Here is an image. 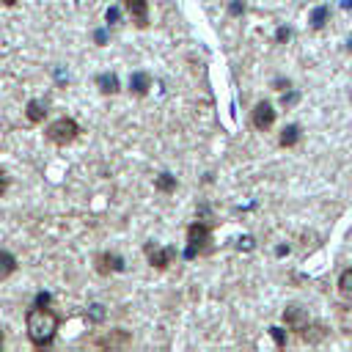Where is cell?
I'll return each instance as SVG.
<instances>
[{
  "instance_id": "6da1fadb",
  "label": "cell",
  "mask_w": 352,
  "mask_h": 352,
  "mask_svg": "<svg viewBox=\"0 0 352 352\" xmlns=\"http://www.w3.org/2000/svg\"><path fill=\"white\" fill-rule=\"evenodd\" d=\"M58 327H60V319L50 308L33 305L25 314V330H28V338H30L33 346H50L55 341V336H58Z\"/></svg>"
},
{
  "instance_id": "7a4b0ae2",
  "label": "cell",
  "mask_w": 352,
  "mask_h": 352,
  "mask_svg": "<svg viewBox=\"0 0 352 352\" xmlns=\"http://www.w3.org/2000/svg\"><path fill=\"white\" fill-rule=\"evenodd\" d=\"M77 135H80V124L74 121V118H55L47 129H44V138L50 140V143H55V146H69V143H74L77 140Z\"/></svg>"
},
{
  "instance_id": "3957f363",
  "label": "cell",
  "mask_w": 352,
  "mask_h": 352,
  "mask_svg": "<svg viewBox=\"0 0 352 352\" xmlns=\"http://www.w3.org/2000/svg\"><path fill=\"white\" fill-rule=\"evenodd\" d=\"M209 239H212V226L209 223H192L187 228V248H184V258H195L204 256L209 250Z\"/></svg>"
},
{
  "instance_id": "277c9868",
  "label": "cell",
  "mask_w": 352,
  "mask_h": 352,
  "mask_svg": "<svg viewBox=\"0 0 352 352\" xmlns=\"http://www.w3.org/2000/svg\"><path fill=\"white\" fill-rule=\"evenodd\" d=\"M143 253H146V258H148V264L151 267H157V270H165L170 261H173V256H176V248H160V245H154V242H146L143 245Z\"/></svg>"
},
{
  "instance_id": "5b68a950",
  "label": "cell",
  "mask_w": 352,
  "mask_h": 352,
  "mask_svg": "<svg viewBox=\"0 0 352 352\" xmlns=\"http://www.w3.org/2000/svg\"><path fill=\"white\" fill-rule=\"evenodd\" d=\"M250 124L258 129V132H267L272 124H275V110H272V104L264 99V102H258L256 107H253V113H250Z\"/></svg>"
},
{
  "instance_id": "8992f818",
  "label": "cell",
  "mask_w": 352,
  "mask_h": 352,
  "mask_svg": "<svg viewBox=\"0 0 352 352\" xmlns=\"http://www.w3.org/2000/svg\"><path fill=\"white\" fill-rule=\"evenodd\" d=\"M283 324L289 330H294V333H302L305 324H308V311L300 308V305H286L283 308Z\"/></svg>"
},
{
  "instance_id": "52a82bcc",
  "label": "cell",
  "mask_w": 352,
  "mask_h": 352,
  "mask_svg": "<svg viewBox=\"0 0 352 352\" xmlns=\"http://www.w3.org/2000/svg\"><path fill=\"white\" fill-rule=\"evenodd\" d=\"M124 8H126V14L132 16V22L138 28L148 25V0H124Z\"/></svg>"
},
{
  "instance_id": "ba28073f",
  "label": "cell",
  "mask_w": 352,
  "mask_h": 352,
  "mask_svg": "<svg viewBox=\"0 0 352 352\" xmlns=\"http://www.w3.org/2000/svg\"><path fill=\"white\" fill-rule=\"evenodd\" d=\"M124 270V258L116 253H99L96 256V272L99 275H110V272H121Z\"/></svg>"
},
{
  "instance_id": "9c48e42d",
  "label": "cell",
  "mask_w": 352,
  "mask_h": 352,
  "mask_svg": "<svg viewBox=\"0 0 352 352\" xmlns=\"http://www.w3.org/2000/svg\"><path fill=\"white\" fill-rule=\"evenodd\" d=\"M129 341H132V338H129V333H126V330H113V333H107V336L96 338V346H104V349L110 346V349H113V346H126Z\"/></svg>"
},
{
  "instance_id": "30bf717a",
  "label": "cell",
  "mask_w": 352,
  "mask_h": 352,
  "mask_svg": "<svg viewBox=\"0 0 352 352\" xmlns=\"http://www.w3.org/2000/svg\"><path fill=\"white\" fill-rule=\"evenodd\" d=\"M148 88H151V77H148L146 72H135V74L129 77V91H132L135 96H146Z\"/></svg>"
},
{
  "instance_id": "8fae6325",
  "label": "cell",
  "mask_w": 352,
  "mask_h": 352,
  "mask_svg": "<svg viewBox=\"0 0 352 352\" xmlns=\"http://www.w3.org/2000/svg\"><path fill=\"white\" fill-rule=\"evenodd\" d=\"M14 272H16V258H14V253L0 248V280L11 278Z\"/></svg>"
},
{
  "instance_id": "7c38bea8",
  "label": "cell",
  "mask_w": 352,
  "mask_h": 352,
  "mask_svg": "<svg viewBox=\"0 0 352 352\" xmlns=\"http://www.w3.org/2000/svg\"><path fill=\"white\" fill-rule=\"evenodd\" d=\"M25 116H28L30 124H38V121H44V116H47V104L38 102V99H30L28 107H25Z\"/></svg>"
},
{
  "instance_id": "4fadbf2b",
  "label": "cell",
  "mask_w": 352,
  "mask_h": 352,
  "mask_svg": "<svg viewBox=\"0 0 352 352\" xmlns=\"http://www.w3.org/2000/svg\"><path fill=\"white\" fill-rule=\"evenodd\" d=\"M278 143H280L283 148H292V146H297V143H300V126H297V124H289V126H283V132H280Z\"/></svg>"
},
{
  "instance_id": "5bb4252c",
  "label": "cell",
  "mask_w": 352,
  "mask_h": 352,
  "mask_svg": "<svg viewBox=\"0 0 352 352\" xmlns=\"http://www.w3.org/2000/svg\"><path fill=\"white\" fill-rule=\"evenodd\" d=\"M96 85L102 94H116L118 91V77L116 74H99L96 77Z\"/></svg>"
},
{
  "instance_id": "9a60e30c",
  "label": "cell",
  "mask_w": 352,
  "mask_h": 352,
  "mask_svg": "<svg viewBox=\"0 0 352 352\" xmlns=\"http://www.w3.org/2000/svg\"><path fill=\"white\" fill-rule=\"evenodd\" d=\"M154 187H157L160 192H173V190H176V176H170V173H160V176L154 179Z\"/></svg>"
},
{
  "instance_id": "2e32d148",
  "label": "cell",
  "mask_w": 352,
  "mask_h": 352,
  "mask_svg": "<svg viewBox=\"0 0 352 352\" xmlns=\"http://www.w3.org/2000/svg\"><path fill=\"white\" fill-rule=\"evenodd\" d=\"M327 16H330V6H319L314 14H311V28L314 30H319V28H324V22H327Z\"/></svg>"
},
{
  "instance_id": "e0dca14e",
  "label": "cell",
  "mask_w": 352,
  "mask_h": 352,
  "mask_svg": "<svg viewBox=\"0 0 352 352\" xmlns=\"http://www.w3.org/2000/svg\"><path fill=\"white\" fill-rule=\"evenodd\" d=\"M338 292L344 297H352V267H346L341 275H338Z\"/></svg>"
},
{
  "instance_id": "ac0fdd59",
  "label": "cell",
  "mask_w": 352,
  "mask_h": 352,
  "mask_svg": "<svg viewBox=\"0 0 352 352\" xmlns=\"http://www.w3.org/2000/svg\"><path fill=\"white\" fill-rule=\"evenodd\" d=\"M270 333H272V338H275V344H278V346H283V344H286V338H283V330H280V327H270Z\"/></svg>"
},
{
  "instance_id": "d6986e66",
  "label": "cell",
  "mask_w": 352,
  "mask_h": 352,
  "mask_svg": "<svg viewBox=\"0 0 352 352\" xmlns=\"http://www.w3.org/2000/svg\"><path fill=\"white\" fill-rule=\"evenodd\" d=\"M50 300H52V297H50L47 292H41V294L36 297V302H33V305H38V308H47V305H50Z\"/></svg>"
},
{
  "instance_id": "ffe728a7",
  "label": "cell",
  "mask_w": 352,
  "mask_h": 352,
  "mask_svg": "<svg viewBox=\"0 0 352 352\" xmlns=\"http://www.w3.org/2000/svg\"><path fill=\"white\" fill-rule=\"evenodd\" d=\"M102 316H104L102 305H91V319H94V322H102Z\"/></svg>"
},
{
  "instance_id": "44dd1931",
  "label": "cell",
  "mask_w": 352,
  "mask_h": 352,
  "mask_svg": "<svg viewBox=\"0 0 352 352\" xmlns=\"http://www.w3.org/2000/svg\"><path fill=\"white\" fill-rule=\"evenodd\" d=\"M6 190H8V176H6L3 170H0V198L6 195Z\"/></svg>"
},
{
  "instance_id": "7402d4cb",
  "label": "cell",
  "mask_w": 352,
  "mask_h": 352,
  "mask_svg": "<svg viewBox=\"0 0 352 352\" xmlns=\"http://www.w3.org/2000/svg\"><path fill=\"white\" fill-rule=\"evenodd\" d=\"M242 11H245V3L242 0H234L231 3V14H242Z\"/></svg>"
},
{
  "instance_id": "603a6c76",
  "label": "cell",
  "mask_w": 352,
  "mask_h": 352,
  "mask_svg": "<svg viewBox=\"0 0 352 352\" xmlns=\"http://www.w3.org/2000/svg\"><path fill=\"white\" fill-rule=\"evenodd\" d=\"M275 38H278V41H286V38H289V28H280V30H278V36H275Z\"/></svg>"
},
{
  "instance_id": "cb8c5ba5",
  "label": "cell",
  "mask_w": 352,
  "mask_h": 352,
  "mask_svg": "<svg viewBox=\"0 0 352 352\" xmlns=\"http://www.w3.org/2000/svg\"><path fill=\"white\" fill-rule=\"evenodd\" d=\"M294 99H297V94H289V96H286V94H283V104H292V102H294Z\"/></svg>"
},
{
  "instance_id": "d4e9b609",
  "label": "cell",
  "mask_w": 352,
  "mask_h": 352,
  "mask_svg": "<svg viewBox=\"0 0 352 352\" xmlns=\"http://www.w3.org/2000/svg\"><path fill=\"white\" fill-rule=\"evenodd\" d=\"M0 3H3V6H11V8H14V6L19 3V0H0Z\"/></svg>"
},
{
  "instance_id": "484cf974",
  "label": "cell",
  "mask_w": 352,
  "mask_h": 352,
  "mask_svg": "<svg viewBox=\"0 0 352 352\" xmlns=\"http://www.w3.org/2000/svg\"><path fill=\"white\" fill-rule=\"evenodd\" d=\"M0 349H3V330H0Z\"/></svg>"
}]
</instances>
